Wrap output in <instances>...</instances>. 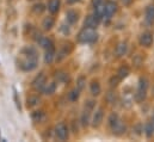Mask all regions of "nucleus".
<instances>
[{
	"label": "nucleus",
	"mask_w": 154,
	"mask_h": 142,
	"mask_svg": "<svg viewBox=\"0 0 154 142\" xmlns=\"http://www.w3.org/2000/svg\"><path fill=\"white\" fill-rule=\"evenodd\" d=\"M38 65V55L37 50L34 47H25L20 51L19 68L24 72H32L36 69Z\"/></svg>",
	"instance_id": "obj_1"
},
{
	"label": "nucleus",
	"mask_w": 154,
	"mask_h": 142,
	"mask_svg": "<svg viewBox=\"0 0 154 142\" xmlns=\"http://www.w3.org/2000/svg\"><path fill=\"white\" fill-rule=\"evenodd\" d=\"M97 39H98V34L96 32L94 29L91 28H84L77 36V41L82 44H91L97 42Z\"/></svg>",
	"instance_id": "obj_2"
},
{
	"label": "nucleus",
	"mask_w": 154,
	"mask_h": 142,
	"mask_svg": "<svg viewBox=\"0 0 154 142\" xmlns=\"http://www.w3.org/2000/svg\"><path fill=\"white\" fill-rule=\"evenodd\" d=\"M55 136L60 141H65V140H67L69 137V130H68V127L66 125V123L60 122L55 127Z\"/></svg>",
	"instance_id": "obj_3"
},
{
	"label": "nucleus",
	"mask_w": 154,
	"mask_h": 142,
	"mask_svg": "<svg viewBox=\"0 0 154 142\" xmlns=\"http://www.w3.org/2000/svg\"><path fill=\"white\" fill-rule=\"evenodd\" d=\"M117 11V5H116L115 1H111V0H108L105 4H104V18L106 19H110Z\"/></svg>",
	"instance_id": "obj_4"
},
{
	"label": "nucleus",
	"mask_w": 154,
	"mask_h": 142,
	"mask_svg": "<svg viewBox=\"0 0 154 142\" xmlns=\"http://www.w3.org/2000/svg\"><path fill=\"white\" fill-rule=\"evenodd\" d=\"M103 118H104V110H103V107H99V109H97V110L94 111V113H93V116H92V118H91V124H92V127H93V128H98V127L102 124Z\"/></svg>",
	"instance_id": "obj_5"
},
{
	"label": "nucleus",
	"mask_w": 154,
	"mask_h": 142,
	"mask_svg": "<svg viewBox=\"0 0 154 142\" xmlns=\"http://www.w3.org/2000/svg\"><path fill=\"white\" fill-rule=\"evenodd\" d=\"M47 84V78L44 73H39L38 75L32 80V87L35 91H42L44 85Z\"/></svg>",
	"instance_id": "obj_6"
},
{
	"label": "nucleus",
	"mask_w": 154,
	"mask_h": 142,
	"mask_svg": "<svg viewBox=\"0 0 154 142\" xmlns=\"http://www.w3.org/2000/svg\"><path fill=\"white\" fill-rule=\"evenodd\" d=\"M111 130H112V134H114V135H116V136H121V135H123V134L125 133V130H127V125H125V123L119 118V119L117 121V123L111 128Z\"/></svg>",
	"instance_id": "obj_7"
},
{
	"label": "nucleus",
	"mask_w": 154,
	"mask_h": 142,
	"mask_svg": "<svg viewBox=\"0 0 154 142\" xmlns=\"http://www.w3.org/2000/svg\"><path fill=\"white\" fill-rule=\"evenodd\" d=\"M140 44L142 47H146V48H149L154 42V37L151 32H143L142 35L140 36V39H139Z\"/></svg>",
	"instance_id": "obj_8"
},
{
	"label": "nucleus",
	"mask_w": 154,
	"mask_h": 142,
	"mask_svg": "<svg viewBox=\"0 0 154 142\" xmlns=\"http://www.w3.org/2000/svg\"><path fill=\"white\" fill-rule=\"evenodd\" d=\"M99 20L93 16V14H90V16H87L86 17V19H85V23H84V25H85V28H91V29H97V26L99 25Z\"/></svg>",
	"instance_id": "obj_9"
},
{
	"label": "nucleus",
	"mask_w": 154,
	"mask_h": 142,
	"mask_svg": "<svg viewBox=\"0 0 154 142\" xmlns=\"http://www.w3.org/2000/svg\"><path fill=\"white\" fill-rule=\"evenodd\" d=\"M128 51V44L127 42H119L117 45H116V49H115V54L117 57H122L127 54Z\"/></svg>",
	"instance_id": "obj_10"
},
{
	"label": "nucleus",
	"mask_w": 154,
	"mask_h": 142,
	"mask_svg": "<svg viewBox=\"0 0 154 142\" xmlns=\"http://www.w3.org/2000/svg\"><path fill=\"white\" fill-rule=\"evenodd\" d=\"M37 43H38L39 45H41L44 50L55 48V47H54V42H53L50 38H48V37H43V36H42L38 41H37Z\"/></svg>",
	"instance_id": "obj_11"
},
{
	"label": "nucleus",
	"mask_w": 154,
	"mask_h": 142,
	"mask_svg": "<svg viewBox=\"0 0 154 142\" xmlns=\"http://www.w3.org/2000/svg\"><path fill=\"white\" fill-rule=\"evenodd\" d=\"M47 6H48V11H49L51 14H55V13H57L59 10H60L61 1H60V0H49Z\"/></svg>",
	"instance_id": "obj_12"
},
{
	"label": "nucleus",
	"mask_w": 154,
	"mask_h": 142,
	"mask_svg": "<svg viewBox=\"0 0 154 142\" xmlns=\"http://www.w3.org/2000/svg\"><path fill=\"white\" fill-rule=\"evenodd\" d=\"M145 19L148 24H153L154 23V5H149L146 7L145 11Z\"/></svg>",
	"instance_id": "obj_13"
},
{
	"label": "nucleus",
	"mask_w": 154,
	"mask_h": 142,
	"mask_svg": "<svg viewBox=\"0 0 154 142\" xmlns=\"http://www.w3.org/2000/svg\"><path fill=\"white\" fill-rule=\"evenodd\" d=\"M55 91H56V82H54V81H51L49 84H45L43 90H42L43 94H45V96H51V94L55 93Z\"/></svg>",
	"instance_id": "obj_14"
},
{
	"label": "nucleus",
	"mask_w": 154,
	"mask_h": 142,
	"mask_svg": "<svg viewBox=\"0 0 154 142\" xmlns=\"http://www.w3.org/2000/svg\"><path fill=\"white\" fill-rule=\"evenodd\" d=\"M78 19H79V14H78L77 11H74V10L67 11V13H66V20L69 24H75L78 22Z\"/></svg>",
	"instance_id": "obj_15"
},
{
	"label": "nucleus",
	"mask_w": 154,
	"mask_h": 142,
	"mask_svg": "<svg viewBox=\"0 0 154 142\" xmlns=\"http://www.w3.org/2000/svg\"><path fill=\"white\" fill-rule=\"evenodd\" d=\"M143 133L146 134V136H147L148 139H151V137L153 136V134H154V122L153 121H149V122H147V123L145 124V127H143Z\"/></svg>",
	"instance_id": "obj_16"
},
{
	"label": "nucleus",
	"mask_w": 154,
	"mask_h": 142,
	"mask_svg": "<svg viewBox=\"0 0 154 142\" xmlns=\"http://www.w3.org/2000/svg\"><path fill=\"white\" fill-rule=\"evenodd\" d=\"M54 25H55V19L53 17H45L43 19V22H42V28L44 30H47V31L50 30V29H53Z\"/></svg>",
	"instance_id": "obj_17"
},
{
	"label": "nucleus",
	"mask_w": 154,
	"mask_h": 142,
	"mask_svg": "<svg viewBox=\"0 0 154 142\" xmlns=\"http://www.w3.org/2000/svg\"><path fill=\"white\" fill-rule=\"evenodd\" d=\"M55 59V48L53 49H47L45 54H44V62L47 65H50Z\"/></svg>",
	"instance_id": "obj_18"
},
{
	"label": "nucleus",
	"mask_w": 154,
	"mask_h": 142,
	"mask_svg": "<svg viewBox=\"0 0 154 142\" xmlns=\"http://www.w3.org/2000/svg\"><path fill=\"white\" fill-rule=\"evenodd\" d=\"M90 91H91V93H92V96H99L100 94V92H102V86H100V84L98 82V81H92L91 82V85H90Z\"/></svg>",
	"instance_id": "obj_19"
},
{
	"label": "nucleus",
	"mask_w": 154,
	"mask_h": 142,
	"mask_svg": "<svg viewBox=\"0 0 154 142\" xmlns=\"http://www.w3.org/2000/svg\"><path fill=\"white\" fill-rule=\"evenodd\" d=\"M80 122H81V125L82 127H87L91 122V113H90V110H85L82 113H81V118H80Z\"/></svg>",
	"instance_id": "obj_20"
},
{
	"label": "nucleus",
	"mask_w": 154,
	"mask_h": 142,
	"mask_svg": "<svg viewBox=\"0 0 154 142\" xmlns=\"http://www.w3.org/2000/svg\"><path fill=\"white\" fill-rule=\"evenodd\" d=\"M129 74H130V69H129V67H128V66H122V67L117 71V75H118V78H119L121 80L125 79Z\"/></svg>",
	"instance_id": "obj_21"
},
{
	"label": "nucleus",
	"mask_w": 154,
	"mask_h": 142,
	"mask_svg": "<svg viewBox=\"0 0 154 142\" xmlns=\"http://www.w3.org/2000/svg\"><path fill=\"white\" fill-rule=\"evenodd\" d=\"M69 51H71V49H69V50H67V48H66V47H63V48L57 53V55H56V57H55L56 62H61L65 57H67V56H68V54H69Z\"/></svg>",
	"instance_id": "obj_22"
},
{
	"label": "nucleus",
	"mask_w": 154,
	"mask_h": 142,
	"mask_svg": "<svg viewBox=\"0 0 154 142\" xmlns=\"http://www.w3.org/2000/svg\"><path fill=\"white\" fill-rule=\"evenodd\" d=\"M55 78H56L57 82H67V81H69V74L66 73V72H57Z\"/></svg>",
	"instance_id": "obj_23"
},
{
	"label": "nucleus",
	"mask_w": 154,
	"mask_h": 142,
	"mask_svg": "<svg viewBox=\"0 0 154 142\" xmlns=\"http://www.w3.org/2000/svg\"><path fill=\"white\" fill-rule=\"evenodd\" d=\"M146 97H147V91H142V90H139V88H137L136 93L134 94V98L137 103H142L146 99Z\"/></svg>",
	"instance_id": "obj_24"
},
{
	"label": "nucleus",
	"mask_w": 154,
	"mask_h": 142,
	"mask_svg": "<svg viewBox=\"0 0 154 142\" xmlns=\"http://www.w3.org/2000/svg\"><path fill=\"white\" fill-rule=\"evenodd\" d=\"M31 118H32V121H34V122H36V123L42 122V121L44 119V112H43L42 110L34 111V112L31 113Z\"/></svg>",
	"instance_id": "obj_25"
},
{
	"label": "nucleus",
	"mask_w": 154,
	"mask_h": 142,
	"mask_svg": "<svg viewBox=\"0 0 154 142\" xmlns=\"http://www.w3.org/2000/svg\"><path fill=\"white\" fill-rule=\"evenodd\" d=\"M148 87H149V81H148V79H147V78H140L137 88H139V90H142V91H147Z\"/></svg>",
	"instance_id": "obj_26"
},
{
	"label": "nucleus",
	"mask_w": 154,
	"mask_h": 142,
	"mask_svg": "<svg viewBox=\"0 0 154 142\" xmlns=\"http://www.w3.org/2000/svg\"><path fill=\"white\" fill-rule=\"evenodd\" d=\"M79 96H80V90H79V88H74V90H72V91L69 92L68 99H69L71 102H77L78 99H79Z\"/></svg>",
	"instance_id": "obj_27"
},
{
	"label": "nucleus",
	"mask_w": 154,
	"mask_h": 142,
	"mask_svg": "<svg viewBox=\"0 0 154 142\" xmlns=\"http://www.w3.org/2000/svg\"><path fill=\"white\" fill-rule=\"evenodd\" d=\"M118 119H119V116H118L116 112H112V113L109 116V118H108V124H109V127L112 128L116 123H117Z\"/></svg>",
	"instance_id": "obj_28"
},
{
	"label": "nucleus",
	"mask_w": 154,
	"mask_h": 142,
	"mask_svg": "<svg viewBox=\"0 0 154 142\" xmlns=\"http://www.w3.org/2000/svg\"><path fill=\"white\" fill-rule=\"evenodd\" d=\"M106 100H108V103H110L111 105L116 104V102H117V94H116V92L110 91V92L106 94Z\"/></svg>",
	"instance_id": "obj_29"
},
{
	"label": "nucleus",
	"mask_w": 154,
	"mask_h": 142,
	"mask_svg": "<svg viewBox=\"0 0 154 142\" xmlns=\"http://www.w3.org/2000/svg\"><path fill=\"white\" fill-rule=\"evenodd\" d=\"M39 103V98L37 96H31L28 98V106L29 107H34L36 106Z\"/></svg>",
	"instance_id": "obj_30"
},
{
	"label": "nucleus",
	"mask_w": 154,
	"mask_h": 142,
	"mask_svg": "<svg viewBox=\"0 0 154 142\" xmlns=\"http://www.w3.org/2000/svg\"><path fill=\"white\" fill-rule=\"evenodd\" d=\"M85 85H86V78L85 76H79L77 80V88H79L80 91H82L84 90V87H85Z\"/></svg>",
	"instance_id": "obj_31"
},
{
	"label": "nucleus",
	"mask_w": 154,
	"mask_h": 142,
	"mask_svg": "<svg viewBox=\"0 0 154 142\" xmlns=\"http://www.w3.org/2000/svg\"><path fill=\"white\" fill-rule=\"evenodd\" d=\"M44 10H45V7H44L43 4H35L34 7H32V11H34L36 14H41Z\"/></svg>",
	"instance_id": "obj_32"
},
{
	"label": "nucleus",
	"mask_w": 154,
	"mask_h": 142,
	"mask_svg": "<svg viewBox=\"0 0 154 142\" xmlns=\"http://www.w3.org/2000/svg\"><path fill=\"white\" fill-rule=\"evenodd\" d=\"M119 81H121V79H119V78H118V75L116 74V75H114V76H111V78H110L109 84H110V86H111V87H116V86L119 84Z\"/></svg>",
	"instance_id": "obj_33"
},
{
	"label": "nucleus",
	"mask_w": 154,
	"mask_h": 142,
	"mask_svg": "<svg viewBox=\"0 0 154 142\" xmlns=\"http://www.w3.org/2000/svg\"><path fill=\"white\" fill-rule=\"evenodd\" d=\"M142 61H143V59H142V56H141L140 54H137V55L134 56V59H133V63L135 65V67H140V66L142 65Z\"/></svg>",
	"instance_id": "obj_34"
},
{
	"label": "nucleus",
	"mask_w": 154,
	"mask_h": 142,
	"mask_svg": "<svg viewBox=\"0 0 154 142\" xmlns=\"http://www.w3.org/2000/svg\"><path fill=\"white\" fill-rule=\"evenodd\" d=\"M96 105V102H93V100H87L86 102V104H85V109H87V110H93V107Z\"/></svg>",
	"instance_id": "obj_35"
},
{
	"label": "nucleus",
	"mask_w": 154,
	"mask_h": 142,
	"mask_svg": "<svg viewBox=\"0 0 154 142\" xmlns=\"http://www.w3.org/2000/svg\"><path fill=\"white\" fill-rule=\"evenodd\" d=\"M104 4V0H92V6L93 7H97L99 5H103Z\"/></svg>",
	"instance_id": "obj_36"
},
{
	"label": "nucleus",
	"mask_w": 154,
	"mask_h": 142,
	"mask_svg": "<svg viewBox=\"0 0 154 142\" xmlns=\"http://www.w3.org/2000/svg\"><path fill=\"white\" fill-rule=\"evenodd\" d=\"M14 100H16V104H17V107H18L19 110H22V107H20V102H19V99H18V94H17L16 90H14Z\"/></svg>",
	"instance_id": "obj_37"
},
{
	"label": "nucleus",
	"mask_w": 154,
	"mask_h": 142,
	"mask_svg": "<svg viewBox=\"0 0 154 142\" xmlns=\"http://www.w3.org/2000/svg\"><path fill=\"white\" fill-rule=\"evenodd\" d=\"M133 1H134V0H122V4H123L124 6H130V5L133 4Z\"/></svg>",
	"instance_id": "obj_38"
},
{
	"label": "nucleus",
	"mask_w": 154,
	"mask_h": 142,
	"mask_svg": "<svg viewBox=\"0 0 154 142\" xmlns=\"http://www.w3.org/2000/svg\"><path fill=\"white\" fill-rule=\"evenodd\" d=\"M81 0H67V5H74L77 2H80Z\"/></svg>",
	"instance_id": "obj_39"
},
{
	"label": "nucleus",
	"mask_w": 154,
	"mask_h": 142,
	"mask_svg": "<svg viewBox=\"0 0 154 142\" xmlns=\"http://www.w3.org/2000/svg\"><path fill=\"white\" fill-rule=\"evenodd\" d=\"M152 121H153V122H154V113H153V119H152Z\"/></svg>",
	"instance_id": "obj_40"
}]
</instances>
